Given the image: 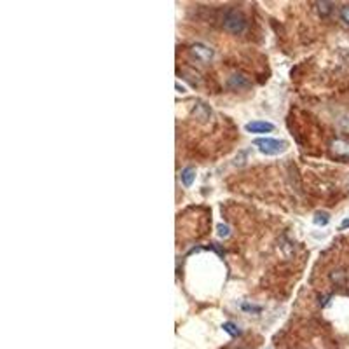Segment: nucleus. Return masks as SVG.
<instances>
[{"mask_svg": "<svg viewBox=\"0 0 349 349\" xmlns=\"http://www.w3.org/2000/svg\"><path fill=\"white\" fill-rule=\"evenodd\" d=\"M243 311H247V313H260L262 309L258 307V305H253V304H243Z\"/></svg>", "mask_w": 349, "mask_h": 349, "instance_id": "nucleus-11", "label": "nucleus"}, {"mask_svg": "<svg viewBox=\"0 0 349 349\" xmlns=\"http://www.w3.org/2000/svg\"><path fill=\"white\" fill-rule=\"evenodd\" d=\"M248 133H253V135H258V133H269L274 129V124L267 122V120H252L244 126Z\"/></svg>", "mask_w": 349, "mask_h": 349, "instance_id": "nucleus-4", "label": "nucleus"}, {"mask_svg": "<svg viewBox=\"0 0 349 349\" xmlns=\"http://www.w3.org/2000/svg\"><path fill=\"white\" fill-rule=\"evenodd\" d=\"M227 86H229L231 89H234V91H243V89H248L252 84H250V80L243 75H231L229 80H227Z\"/></svg>", "mask_w": 349, "mask_h": 349, "instance_id": "nucleus-5", "label": "nucleus"}, {"mask_svg": "<svg viewBox=\"0 0 349 349\" xmlns=\"http://www.w3.org/2000/svg\"><path fill=\"white\" fill-rule=\"evenodd\" d=\"M349 227V218H344L342 223H340V229H347Z\"/></svg>", "mask_w": 349, "mask_h": 349, "instance_id": "nucleus-13", "label": "nucleus"}, {"mask_svg": "<svg viewBox=\"0 0 349 349\" xmlns=\"http://www.w3.org/2000/svg\"><path fill=\"white\" fill-rule=\"evenodd\" d=\"M180 178H182V183L185 185V187H191L194 178H196V170H194V168H185Z\"/></svg>", "mask_w": 349, "mask_h": 349, "instance_id": "nucleus-6", "label": "nucleus"}, {"mask_svg": "<svg viewBox=\"0 0 349 349\" xmlns=\"http://www.w3.org/2000/svg\"><path fill=\"white\" fill-rule=\"evenodd\" d=\"M318 12H320L321 18H326V16L332 14V11H334V4L332 2H318Z\"/></svg>", "mask_w": 349, "mask_h": 349, "instance_id": "nucleus-7", "label": "nucleus"}, {"mask_svg": "<svg viewBox=\"0 0 349 349\" xmlns=\"http://www.w3.org/2000/svg\"><path fill=\"white\" fill-rule=\"evenodd\" d=\"M314 223H316V225H326V223L330 222V215L326 213V212H318L316 215H314Z\"/></svg>", "mask_w": 349, "mask_h": 349, "instance_id": "nucleus-8", "label": "nucleus"}, {"mask_svg": "<svg viewBox=\"0 0 349 349\" xmlns=\"http://www.w3.org/2000/svg\"><path fill=\"white\" fill-rule=\"evenodd\" d=\"M222 329H223V332H227V334H229V335H232V337H236V335H239V329L234 325V323H231V321L223 323V325H222Z\"/></svg>", "mask_w": 349, "mask_h": 349, "instance_id": "nucleus-9", "label": "nucleus"}, {"mask_svg": "<svg viewBox=\"0 0 349 349\" xmlns=\"http://www.w3.org/2000/svg\"><path fill=\"white\" fill-rule=\"evenodd\" d=\"M223 30L232 33V35H241L247 30V19L238 11H229L223 16Z\"/></svg>", "mask_w": 349, "mask_h": 349, "instance_id": "nucleus-1", "label": "nucleus"}, {"mask_svg": "<svg viewBox=\"0 0 349 349\" xmlns=\"http://www.w3.org/2000/svg\"><path fill=\"white\" fill-rule=\"evenodd\" d=\"M340 19H342L346 25H349V4L340 7Z\"/></svg>", "mask_w": 349, "mask_h": 349, "instance_id": "nucleus-10", "label": "nucleus"}, {"mask_svg": "<svg viewBox=\"0 0 349 349\" xmlns=\"http://www.w3.org/2000/svg\"><path fill=\"white\" fill-rule=\"evenodd\" d=\"M191 53H192L194 58H196L197 61H201V63H210V61H212V58H213V49L210 46L202 44V42L194 44L191 47Z\"/></svg>", "mask_w": 349, "mask_h": 349, "instance_id": "nucleus-3", "label": "nucleus"}, {"mask_svg": "<svg viewBox=\"0 0 349 349\" xmlns=\"http://www.w3.org/2000/svg\"><path fill=\"white\" fill-rule=\"evenodd\" d=\"M218 236H220V238H227V236H229V227L218 225Z\"/></svg>", "mask_w": 349, "mask_h": 349, "instance_id": "nucleus-12", "label": "nucleus"}, {"mask_svg": "<svg viewBox=\"0 0 349 349\" xmlns=\"http://www.w3.org/2000/svg\"><path fill=\"white\" fill-rule=\"evenodd\" d=\"M175 86H176V89H178V93H185V88L180 83H176Z\"/></svg>", "mask_w": 349, "mask_h": 349, "instance_id": "nucleus-14", "label": "nucleus"}, {"mask_svg": "<svg viewBox=\"0 0 349 349\" xmlns=\"http://www.w3.org/2000/svg\"><path fill=\"white\" fill-rule=\"evenodd\" d=\"M253 145L258 147V150L265 156H278L286 150V141L274 140V138H257L253 140Z\"/></svg>", "mask_w": 349, "mask_h": 349, "instance_id": "nucleus-2", "label": "nucleus"}]
</instances>
